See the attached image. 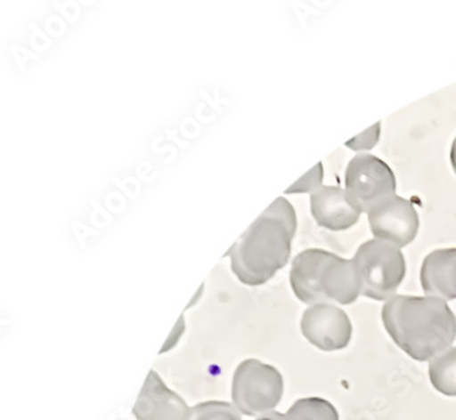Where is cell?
Listing matches in <instances>:
<instances>
[{"label": "cell", "mask_w": 456, "mask_h": 420, "mask_svg": "<svg viewBox=\"0 0 456 420\" xmlns=\"http://www.w3.org/2000/svg\"><path fill=\"white\" fill-rule=\"evenodd\" d=\"M361 282V295L377 302L395 296L406 276L403 254L386 241H366L353 258Z\"/></svg>", "instance_id": "277c9868"}, {"label": "cell", "mask_w": 456, "mask_h": 420, "mask_svg": "<svg viewBox=\"0 0 456 420\" xmlns=\"http://www.w3.org/2000/svg\"><path fill=\"white\" fill-rule=\"evenodd\" d=\"M379 126H381V125L376 124L374 126H371L369 131L354 137L351 141L346 142V147L354 149V151H369V149H373L374 145L379 142Z\"/></svg>", "instance_id": "2e32d148"}, {"label": "cell", "mask_w": 456, "mask_h": 420, "mask_svg": "<svg viewBox=\"0 0 456 420\" xmlns=\"http://www.w3.org/2000/svg\"><path fill=\"white\" fill-rule=\"evenodd\" d=\"M258 420H287L285 419V414H280V412H269V414L262 415Z\"/></svg>", "instance_id": "e0dca14e"}, {"label": "cell", "mask_w": 456, "mask_h": 420, "mask_svg": "<svg viewBox=\"0 0 456 420\" xmlns=\"http://www.w3.org/2000/svg\"><path fill=\"white\" fill-rule=\"evenodd\" d=\"M310 208L318 225L332 231L353 228L362 214L346 190L338 187H321L313 192Z\"/></svg>", "instance_id": "30bf717a"}, {"label": "cell", "mask_w": 456, "mask_h": 420, "mask_svg": "<svg viewBox=\"0 0 456 420\" xmlns=\"http://www.w3.org/2000/svg\"><path fill=\"white\" fill-rule=\"evenodd\" d=\"M429 378L436 391L456 397V348H450L430 360Z\"/></svg>", "instance_id": "7c38bea8"}, {"label": "cell", "mask_w": 456, "mask_h": 420, "mask_svg": "<svg viewBox=\"0 0 456 420\" xmlns=\"http://www.w3.org/2000/svg\"><path fill=\"white\" fill-rule=\"evenodd\" d=\"M371 233L377 240L403 248L414 241L419 229V218L414 206L394 195L374 206L368 213Z\"/></svg>", "instance_id": "52a82bcc"}, {"label": "cell", "mask_w": 456, "mask_h": 420, "mask_svg": "<svg viewBox=\"0 0 456 420\" xmlns=\"http://www.w3.org/2000/svg\"><path fill=\"white\" fill-rule=\"evenodd\" d=\"M287 420H338L335 407L323 399L308 397L297 400L285 414Z\"/></svg>", "instance_id": "4fadbf2b"}, {"label": "cell", "mask_w": 456, "mask_h": 420, "mask_svg": "<svg viewBox=\"0 0 456 420\" xmlns=\"http://www.w3.org/2000/svg\"><path fill=\"white\" fill-rule=\"evenodd\" d=\"M451 163H452L453 170L456 173V139L453 140L452 147H451Z\"/></svg>", "instance_id": "ac0fdd59"}, {"label": "cell", "mask_w": 456, "mask_h": 420, "mask_svg": "<svg viewBox=\"0 0 456 420\" xmlns=\"http://www.w3.org/2000/svg\"><path fill=\"white\" fill-rule=\"evenodd\" d=\"M382 323L394 343L410 358L430 361L452 348L456 317L444 300L394 296L382 307Z\"/></svg>", "instance_id": "7a4b0ae2"}, {"label": "cell", "mask_w": 456, "mask_h": 420, "mask_svg": "<svg viewBox=\"0 0 456 420\" xmlns=\"http://www.w3.org/2000/svg\"><path fill=\"white\" fill-rule=\"evenodd\" d=\"M190 420H241L236 407L224 401H206L191 411Z\"/></svg>", "instance_id": "5bb4252c"}, {"label": "cell", "mask_w": 456, "mask_h": 420, "mask_svg": "<svg viewBox=\"0 0 456 420\" xmlns=\"http://www.w3.org/2000/svg\"><path fill=\"white\" fill-rule=\"evenodd\" d=\"M346 190L362 213L396 192V178L391 167L374 155H356L346 172Z\"/></svg>", "instance_id": "8992f818"}, {"label": "cell", "mask_w": 456, "mask_h": 420, "mask_svg": "<svg viewBox=\"0 0 456 420\" xmlns=\"http://www.w3.org/2000/svg\"><path fill=\"white\" fill-rule=\"evenodd\" d=\"M284 381L277 368L248 359L233 376L232 397L239 411L248 416L269 414L281 401Z\"/></svg>", "instance_id": "5b68a950"}, {"label": "cell", "mask_w": 456, "mask_h": 420, "mask_svg": "<svg viewBox=\"0 0 456 420\" xmlns=\"http://www.w3.org/2000/svg\"><path fill=\"white\" fill-rule=\"evenodd\" d=\"M297 228L294 206L285 198H276L225 254L239 281L259 287L284 269Z\"/></svg>", "instance_id": "6da1fadb"}, {"label": "cell", "mask_w": 456, "mask_h": 420, "mask_svg": "<svg viewBox=\"0 0 456 420\" xmlns=\"http://www.w3.org/2000/svg\"><path fill=\"white\" fill-rule=\"evenodd\" d=\"M308 343L323 352L344 350L353 337L350 318L335 304L310 305L300 322Z\"/></svg>", "instance_id": "ba28073f"}, {"label": "cell", "mask_w": 456, "mask_h": 420, "mask_svg": "<svg viewBox=\"0 0 456 420\" xmlns=\"http://www.w3.org/2000/svg\"><path fill=\"white\" fill-rule=\"evenodd\" d=\"M190 407L170 391L155 371H150L134 414L137 420H190Z\"/></svg>", "instance_id": "9c48e42d"}, {"label": "cell", "mask_w": 456, "mask_h": 420, "mask_svg": "<svg viewBox=\"0 0 456 420\" xmlns=\"http://www.w3.org/2000/svg\"><path fill=\"white\" fill-rule=\"evenodd\" d=\"M421 285L427 296L456 300V248L436 249L428 254L421 267Z\"/></svg>", "instance_id": "8fae6325"}, {"label": "cell", "mask_w": 456, "mask_h": 420, "mask_svg": "<svg viewBox=\"0 0 456 420\" xmlns=\"http://www.w3.org/2000/svg\"><path fill=\"white\" fill-rule=\"evenodd\" d=\"M323 169L322 163H318L317 166L308 173L307 175L297 181L294 187L289 188L285 193H303V192H315L322 187Z\"/></svg>", "instance_id": "9a60e30c"}, {"label": "cell", "mask_w": 456, "mask_h": 420, "mask_svg": "<svg viewBox=\"0 0 456 420\" xmlns=\"http://www.w3.org/2000/svg\"><path fill=\"white\" fill-rule=\"evenodd\" d=\"M295 296L305 304L348 305L361 296L353 259L323 249H305L292 262L289 276Z\"/></svg>", "instance_id": "3957f363"}]
</instances>
